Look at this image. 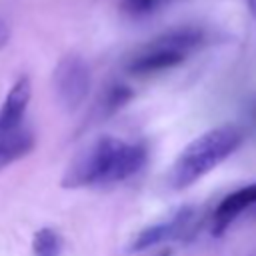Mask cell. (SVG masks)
<instances>
[{"instance_id": "obj_1", "label": "cell", "mask_w": 256, "mask_h": 256, "mask_svg": "<svg viewBox=\"0 0 256 256\" xmlns=\"http://www.w3.org/2000/svg\"><path fill=\"white\" fill-rule=\"evenodd\" d=\"M146 156L148 150L140 142L100 136L72 160L62 176V188H88L122 182L142 170Z\"/></svg>"}, {"instance_id": "obj_2", "label": "cell", "mask_w": 256, "mask_h": 256, "mask_svg": "<svg viewBox=\"0 0 256 256\" xmlns=\"http://www.w3.org/2000/svg\"><path fill=\"white\" fill-rule=\"evenodd\" d=\"M242 144V132L234 124H222L196 136L184 146L170 168L168 182L174 190L188 188L220 162H224Z\"/></svg>"}, {"instance_id": "obj_3", "label": "cell", "mask_w": 256, "mask_h": 256, "mask_svg": "<svg viewBox=\"0 0 256 256\" xmlns=\"http://www.w3.org/2000/svg\"><path fill=\"white\" fill-rule=\"evenodd\" d=\"M32 96L28 76H20L0 106V170L32 152L36 138L26 124V110Z\"/></svg>"}, {"instance_id": "obj_4", "label": "cell", "mask_w": 256, "mask_h": 256, "mask_svg": "<svg viewBox=\"0 0 256 256\" xmlns=\"http://www.w3.org/2000/svg\"><path fill=\"white\" fill-rule=\"evenodd\" d=\"M202 42L204 32L196 26H178L166 30L144 46H140L134 54H130L126 70L136 76L170 70L182 64L188 54L194 52Z\"/></svg>"}, {"instance_id": "obj_5", "label": "cell", "mask_w": 256, "mask_h": 256, "mask_svg": "<svg viewBox=\"0 0 256 256\" xmlns=\"http://www.w3.org/2000/svg\"><path fill=\"white\" fill-rule=\"evenodd\" d=\"M52 82H54L56 98L62 104V108L74 112L84 104V100L90 94V86H92L90 66L82 56L68 54L56 64Z\"/></svg>"}, {"instance_id": "obj_6", "label": "cell", "mask_w": 256, "mask_h": 256, "mask_svg": "<svg viewBox=\"0 0 256 256\" xmlns=\"http://www.w3.org/2000/svg\"><path fill=\"white\" fill-rule=\"evenodd\" d=\"M194 222H196V210L192 206H182L166 220L142 228L136 234V238L132 240L128 252H142L146 248H152V246L168 242V240L190 238L192 230H194Z\"/></svg>"}, {"instance_id": "obj_7", "label": "cell", "mask_w": 256, "mask_h": 256, "mask_svg": "<svg viewBox=\"0 0 256 256\" xmlns=\"http://www.w3.org/2000/svg\"><path fill=\"white\" fill-rule=\"evenodd\" d=\"M250 210H256V182L246 184L220 200V204L214 210L212 234L222 236L242 214H246Z\"/></svg>"}, {"instance_id": "obj_8", "label": "cell", "mask_w": 256, "mask_h": 256, "mask_svg": "<svg viewBox=\"0 0 256 256\" xmlns=\"http://www.w3.org/2000/svg\"><path fill=\"white\" fill-rule=\"evenodd\" d=\"M34 256H60L62 254V238L54 228H40L32 238Z\"/></svg>"}, {"instance_id": "obj_9", "label": "cell", "mask_w": 256, "mask_h": 256, "mask_svg": "<svg viewBox=\"0 0 256 256\" xmlns=\"http://www.w3.org/2000/svg\"><path fill=\"white\" fill-rule=\"evenodd\" d=\"M130 100H132V90L126 84L116 82L104 92V96L100 100V112H102V116H112L120 108H124Z\"/></svg>"}, {"instance_id": "obj_10", "label": "cell", "mask_w": 256, "mask_h": 256, "mask_svg": "<svg viewBox=\"0 0 256 256\" xmlns=\"http://www.w3.org/2000/svg\"><path fill=\"white\" fill-rule=\"evenodd\" d=\"M126 10L132 12V14H144L146 10H150L154 6L156 0H122Z\"/></svg>"}, {"instance_id": "obj_11", "label": "cell", "mask_w": 256, "mask_h": 256, "mask_svg": "<svg viewBox=\"0 0 256 256\" xmlns=\"http://www.w3.org/2000/svg\"><path fill=\"white\" fill-rule=\"evenodd\" d=\"M10 42V26L6 24V20L0 16V50Z\"/></svg>"}, {"instance_id": "obj_12", "label": "cell", "mask_w": 256, "mask_h": 256, "mask_svg": "<svg viewBox=\"0 0 256 256\" xmlns=\"http://www.w3.org/2000/svg\"><path fill=\"white\" fill-rule=\"evenodd\" d=\"M248 114H250V120H252V124L256 126V100L250 104V110H248Z\"/></svg>"}, {"instance_id": "obj_13", "label": "cell", "mask_w": 256, "mask_h": 256, "mask_svg": "<svg viewBox=\"0 0 256 256\" xmlns=\"http://www.w3.org/2000/svg\"><path fill=\"white\" fill-rule=\"evenodd\" d=\"M248 6L252 10V14H256V0H248Z\"/></svg>"}, {"instance_id": "obj_14", "label": "cell", "mask_w": 256, "mask_h": 256, "mask_svg": "<svg viewBox=\"0 0 256 256\" xmlns=\"http://www.w3.org/2000/svg\"><path fill=\"white\" fill-rule=\"evenodd\" d=\"M158 256H170V250H162Z\"/></svg>"}]
</instances>
